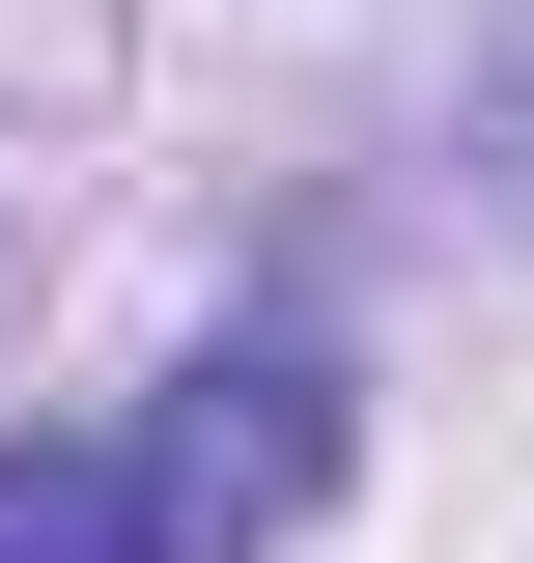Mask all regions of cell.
<instances>
[{"label":"cell","instance_id":"6da1fadb","mask_svg":"<svg viewBox=\"0 0 534 563\" xmlns=\"http://www.w3.org/2000/svg\"><path fill=\"white\" fill-rule=\"evenodd\" d=\"M141 451H169V507H198V563H254L281 507L337 479V366H310V339H225V366H169V422H141Z\"/></svg>","mask_w":534,"mask_h":563},{"label":"cell","instance_id":"7a4b0ae2","mask_svg":"<svg viewBox=\"0 0 534 563\" xmlns=\"http://www.w3.org/2000/svg\"><path fill=\"white\" fill-rule=\"evenodd\" d=\"M0 563H198L169 451H0Z\"/></svg>","mask_w":534,"mask_h":563},{"label":"cell","instance_id":"3957f363","mask_svg":"<svg viewBox=\"0 0 534 563\" xmlns=\"http://www.w3.org/2000/svg\"><path fill=\"white\" fill-rule=\"evenodd\" d=\"M478 169H507V198H534V0H507V29H478Z\"/></svg>","mask_w":534,"mask_h":563}]
</instances>
